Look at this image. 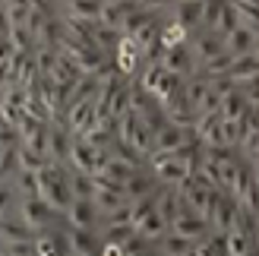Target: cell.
<instances>
[{"label": "cell", "instance_id": "cell-1", "mask_svg": "<svg viewBox=\"0 0 259 256\" xmlns=\"http://www.w3.org/2000/svg\"><path fill=\"white\" fill-rule=\"evenodd\" d=\"M19 215V219L32 228V231L38 234V231H48V228H54V225H60L63 222V215L60 212H54L48 206V202L41 199V196H29V199H19L16 202V209H13Z\"/></svg>", "mask_w": 259, "mask_h": 256}, {"label": "cell", "instance_id": "cell-2", "mask_svg": "<svg viewBox=\"0 0 259 256\" xmlns=\"http://www.w3.org/2000/svg\"><path fill=\"white\" fill-rule=\"evenodd\" d=\"M111 60H114V67H117V73L123 76V79H136L139 70L146 67V57H142L139 45L133 41V38H126V35L117 41V48H114Z\"/></svg>", "mask_w": 259, "mask_h": 256}, {"label": "cell", "instance_id": "cell-3", "mask_svg": "<svg viewBox=\"0 0 259 256\" xmlns=\"http://www.w3.org/2000/svg\"><path fill=\"white\" fill-rule=\"evenodd\" d=\"M108 158V152H98L85 143V139L76 136L73 139V149H70V158H67V168L70 171H82V174H98L101 161Z\"/></svg>", "mask_w": 259, "mask_h": 256}, {"label": "cell", "instance_id": "cell-4", "mask_svg": "<svg viewBox=\"0 0 259 256\" xmlns=\"http://www.w3.org/2000/svg\"><path fill=\"white\" fill-rule=\"evenodd\" d=\"M73 133L63 126V120H51L48 123V146H45V155L48 161H54V164H67L70 158V149H73Z\"/></svg>", "mask_w": 259, "mask_h": 256}, {"label": "cell", "instance_id": "cell-5", "mask_svg": "<svg viewBox=\"0 0 259 256\" xmlns=\"http://www.w3.org/2000/svg\"><path fill=\"white\" fill-rule=\"evenodd\" d=\"M234 219H237V202L225 196V193H218L215 202H212V209L205 212V222H209V231L212 234H228L231 228H234Z\"/></svg>", "mask_w": 259, "mask_h": 256}, {"label": "cell", "instance_id": "cell-6", "mask_svg": "<svg viewBox=\"0 0 259 256\" xmlns=\"http://www.w3.org/2000/svg\"><path fill=\"white\" fill-rule=\"evenodd\" d=\"M187 48H190L193 60H196V70H199L205 60H212V57H218V54L225 51V38L215 35V32L199 29V32H193V35L187 38Z\"/></svg>", "mask_w": 259, "mask_h": 256}, {"label": "cell", "instance_id": "cell-7", "mask_svg": "<svg viewBox=\"0 0 259 256\" xmlns=\"http://www.w3.org/2000/svg\"><path fill=\"white\" fill-rule=\"evenodd\" d=\"M158 63H161V70H167L171 76H177V79H190V76H196V60H193L187 45H177V48L161 51Z\"/></svg>", "mask_w": 259, "mask_h": 256}, {"label": "cell", "instance_id": "cell-8", "mask_svg": "<svg viewBox=\"0 0 259 256\" xmlns=\"http://www.w3.org/2000/svg\"><path fill=\"white\" fill-rule=\"evenodd\" d=\"M63 225L85 228V231H98L101 215H98V209H95L92 199H73L70 206H67V212H63Z\"/></svg>", "mask_w": 259, "mask_h": 256}, {"label": "cell", "instance_id": "cell-9", "mask_svg": "<svg viewBox=\"0 0 259 256\" xmlns=\"http://www.w3.org/2000/svg\"><path fill=\"white\" fill-rule=\"evenodd\" d=\"M167 231H174V234H180V237H187L190 244H196V240H202L205 234H212V231H209V222H205L202 215L190 212V209H180V212H177V219L167 225Z\"/></svg>", "mask_w": 259, "mask_h": 256}, {"label": "cell", "instance_id": "cell-10", "mask_svg": "<svg viewBox=\"0 0 259 256\" xmlns=\"http://www.w3.org/2000/svg\"><path fill=\"white\" fill-rule=\"evenodd\" d=\"M63 240H67V253H70V256H92V253L101 250L98 231H85V228H70V225H63Z\"/></svg>", "mask_w": 259, "mask_h": 256}, {"label": "cell", "instance_id": "cell-11", "mask_svg": "<svg viewBox=\"0 0 259 256\" xmlns=\"http://www.w3.org/2000/svg\"><path fill=\"white\" fill-rule=\"evenodd\" d=\"M190 143H196L193 136V126H177V123H164L158 133H155V149L152 152H177Z\"/></svg>", "mask_w": 259, "mask_h": 256}, {"label": "cell", "instance_id": "cell-12", "mask_svg": "<svg viewBox=\"0 0 259 256\" xmlns=\"http://www.w3.org/2000/svg\"><path fill=\"white\" fill-rule=\"evenodd\" d=\"M161 184L155 181V174L149 171V168H136L133 174L126 177V181L120 184V190H123V196H126V202H133V199H142V196H152L155 190H158Z\"/></svg>", "mask_w": 259, "mask_h": 256}, {"label": "cell", "instance_id": "cell-13", "mask_svg": "<svg viewBox=\"0 0 259 256\" xmlns=\"http://www.w3.org/2000/svg\"><path fill=\"white\" fill-rule=\"evenodd\" d=\"M167 16H171L177 25H184L190 35L199 32L202 29V0H177Z\"/></svg>", "mask_w": 259, "mask_h": 256}, {"label": "cell", "instance_id": "cell-14", "mask_svg": "<svg viewBox=\"0 0 259 256\" xmlns=\"http://www.w3.org/2000/svg\"><path fill=\"white\" fill-rule=\"evenodd\" d=\"M225 51L231 57H243V54H259V32L253 29H237L225 35Z\"/></svg>", "mask_w": 259, "mask_h": 256}, {"label": "cell", "instance_id": "cell-15", "mask_svg": "<svg viewBox=\"0 0 259 256\" xmlns=\"http://www.w3.org/2000/svg\"><path fill=\"white\" fill-rule=\"evenodd\" d=\"M0 240H4V247H10V244H25V240H35V231L19 219L16 212H10V215L0 219Z\"/></svg>", "mask_w": 259, "mask_h": 256}, {"label": "cell", "instance_id": "cell-16", "mask_svg": "<svg viewBox=\"0 0 259 256\" xmlns=\"http://www.w3.org/2000/svg\"><path fill=\"white\" fill-rule=\"evenodd\" d=\"M98 13H101V0H57V16L98 22Z\"/></svg>", "mask_w": 259, "mask_h": 256}, {"label": "cell", "instance_id": "cell-17", "mask_svg": "<svg viewBox=\"0 0 259 256\" xmlns=\"http://www.w3.org/2000/svg\"><path fill=\"white\" fill-rule=\"evenodd\" d=\"M228 79L234 82V86L250 82V79H259V54L234 57V60H231V70H228Z\"/></svg>", "mask_w": 259, "mask_h": 256}, {"label": "cell", "instance_id": "cell-18", "mask_svg": "<svg viewBox=\"0 0 259 256\" xmlns=\"http://www.w3.org/2000/svg\"><path fill=\"white\" fill-rule=\"evenodd\" d=\"M180 209H184V202H180L177 187H158V193H155V212H158L161 219L171 225V222L177 219Z\"/></svg>", "mask_w": 259, "mask_h": 256}, {"label": "cell", "instance_id": "cell-19", "mask_svg": "<svg viewBox=\"0 0 259 256\" xmlns=\"http://www.w3.org/2000/svg\"><path fill=\"white\" fill-rule=\"evenodd\" d=\"M247 111H250V105H247V98H243L237 89H231V92L222 95V101H218V117L222 120H240Z\"/></svg>", "mask_w": 259, "mask_h": 256}, {"label": "cell", "instance_id": "cell-20", "mask_svg": "<svg viewBox=\"0 0 259 256\" xmlns=\"http://www.w3.org/2000/svg\"><path fill=\"white\" fill-rule=\"evenodd\" d=\"M136 234H139L142 240H146V244H152V247H155V240L167 234V222L161 219L158 212H149L146 219H142V222L136 225Z\"/></svg>", "mask_w": 259, "mask_h": 256}, {"label": "cell", "instance_id": "cell-21", "mask_svg": "<svg viewBox=\"0 0 259 256\" xmlns=\"http://www.w3.org/2000/svg\"><path fill=\"white\" fill-rule=\"evenodd\" d=\"M155 250H158L161 256H184V253L193 250V244H190L187 237H180V234H174V231H167L164 237L155 240Z\"/></svg>", "mask_w": 259, "mask_h": 256}, {"label": "cell", "instance_id": "cell-22", "mask_svg": "<svg viewBox=\"0 0 259 256\" xmlns=\"http://www.w3.org/2000/svg\"><path fill=\"white\" fill-rule=\"evenodd\" d=\"M222 240H225V256H247L250 250H256V240L234 231V228L228 234H222Z\"/></svg>", "mask_w": 259, "mask_h": 256}, {"label": "cell", "instance_id": "cell-23", "mask_svg": "<svg viewBox=\"0 0 259 256\" xmlns=\"http://www.w3.org/2000/svg\"><path fill=\"white\" fill-rule=\"evenodd\" d=\"M67 184H70L73 199H92V193H95V177H92V174L70 171V174H67Z\"/></svg>", "mask_w": 259, "mask_h": 256}, {"label": "cell", "instance_id": "cell-24", "mask_svg": "<svg viewBox=\"0 0 259 256\" xmlns=\"http://www.w3.org/2000/svg\"><path fill=\"white\" fill-rule=\"evenodd\" d=\"M120 38H123V35H120L117 29H108V25H101V22L92 29V45L101 51V54H108V57L114 54V48H117Z\"/></svg>", "mask_w": 259, "mask_h": 256}, {"label": "cell", "instance_id": "cell-25", "mask_svg": "<svg viewBox=\"0 0 259 256\" xmlns=\"http://www.w3.org/2000/svg\"><path fill=\"white\" fill-rule=\"evenodd\" d=\"M7 41L13 48V54H32V51H35V35L25 29V25H10Z\"/></svg>", "mask_w": 259, "mask_h": 256}, {"label": "cell", "instance_id": "cell-26", "mask_svg": "<svg viewBox=\"0 0 259 256\" xmlns=\"http://www.w3.org/2000/svg\"><path fill=\"white\" fill-rule=\"evenodd\" d=\"M10 184H13V190H16V196L19 199H29V196H38V174L35 171H16L10 177Z\"/></svg>", "mask_w": 259, "mask_h": 256}, {"label": "cell", "instance_id": "cell-27", "mask_svg": "<svg viewBox=\"0 0 259 256\" xmlns=\"http://www.w3.org/2000/svg\"><path fill=\"white\" fill-rule=\"evenodd\" d=\"M16 164H19L22 171H41L45 164H48V158L38 155V152H32L29 146H19L16 143Z\"/></svg>", "mask_w": 259, "mask_h": 256}, {"label": "cell", "instance_id": "cell-28", "mask_svg": "<svg viewBox=\"0 0 259 256\" xmlns=\"http://www.w3.org/2000/svg\"><path fill=\"white\" fill-rule=\"evenodd\" d=\"M234 29H237V13H234V7H231V0H225V7H222V13H218L212 32L225 38L228 32H234Z\"/></svg>", "mask_w": 259, "mask_h": 256}, {"label": "cell", "instance_id": "cell-29", "mask_svg": "<svg viewBox=\"0 0 259 256\" xmlns=\"http://www.w3.org/2000/svg\"><path fill=\"white\" fill-rule=\"evenodd\" d=\"M16 202H19V196H16V190H13V184L0 181V219L16 209Z\"/></svg>", "mask_w": 259, "mask_h": 256}, {"label": "cell", "instance_id": "cell-30", "mask_svg": "<svg viewBox=\"0 0 259 256\" xmlns=\"http://www.w3.org/2000/svg\"><path fill=\"white\" fill-rule=\"evenodd\" d=\"M177 4V0H139V10H146V13H155V16H167L171 13V7Z\"/></svg>", "mask_w": 259, "mask_h": 256}, {"label": "cell", "instance_id": "cell-31", "mask_svg": "<svg viewBox=\"0 0 259 256\" xmlns=\"http://www.w3.org/2000/svg\"><path fill=\"white\" fill-rule=\"evenodd\" d=\"M7 250L13 256H35V240H25V244H10Z\"/></svg>", "mask_w": 259, "mask_h": 256}, {"label": "cell", "instance_id": "cell-32", "mask_svg": "<svg viewBox=\"0 0 259 256\" xmlns=\"http://www.w3.org/2000/svg\"><path fill=\"white\" fill-rule=\"evenodd\" d=\"M98 256H126V253H123V247H120V244H101Z\"/></svg>", "mask_w": 259, "mask_h": 256}, {"label": "cell", "instance_id": "cell-33", "mask_svg": "<svg viewBox=\"0 0 259 256\" xmlns=\"http://www.w3.org/2000/svg\"><path fill=\"white\" fill-rule=\"evenodd\" d=\"M231 4H243V7H259V0H231Z\"/></svg>", "mask_w": 259, "mask_h": 256}, {"label": "cell", "instance_id": "cell-34", "mask_svg": "<svg viewBox=\"0 0 259 256\" xmlns=\"http://www.w3.org/2000/svg\"><path fill=\"white\" fill-rule=\"evenodd\" d=\"M142 256H161V253H158V250H155V247H149V250H146V253H142Z\"/></svg>", "mask_w": 259, "mask_h": 256}, {"label": "cell", "instance_id": "cell-35", "mask_svg": "<svg viewBox=\"0 0 259 256\" xmlns=\"http://www.w3.org/2000/svg\"><path fill=\"white\" fill-rule=\"evenodd\" d=\"M0 256H13V253H10V250H7V247H4V250H0Z\"/></svg>", "mask_w": 259, "mask_h": 256}, {"label": "cell", "instance_id": "cell-36", "mask_svg": "<svg viewBox=\"0 0 259 256\" xmlns=\"http://www.w3.org/2000/svg\"><path fill=\"white\" fill-rule=\"evenodd\" d=\"M101 4H117V0H101Z\"/></svg>", "mask_w": 259, "mask_h": 256}, {"label": "cell", "instance_id": "cell-37", "mask_svg": "<svg viewBox=\"0 0 259 256\" xmlns=\"http://www.w3.org/2000/svg\"><path fill=\"white\" fill-rule=\"evenodd\" d=\"M247 256H259V253H256V250H250V253H247Z\"/></svg>", "mask_w": 259, "mask_h": 256}, {"label": "cell", "instance_id": "cell-38", "mask_svg": "<svg viewBox=\"0 0 259 256\" xmlns=\"http://www.w3.org/2000/svg\"><path fill=\"white\" fill-rule=\"evenodd\" d=\"M0 250H4V240H0Z\"/></svg>", "mask_w": 259, "mask_h": 256}, {"label": "cell", "instance_id": "cell-39", "mask_svg": "<svg viewBox=\"0 0 259 256\" xmlns=\"http://www.w3.org/2000/svg\"><path fill=\"white\" fill-rule=\"evenodd\" d=\"M133 4H139V0H133Z\"/></svg>", "mask_w": 259, "mask_h": 256}]
</instances>
